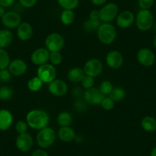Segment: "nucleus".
I'll return each instance as SVG.
<instances>
[{
  "instance_id": "nucleus-27",
  "label": "nucleus",
  "mask_w": 156,
  "mask_h": 156,
  "mask_svg": "<svg viewBox=\"0 0 156 156\" xmlns=\"http://www.w3.org/2000/svg\"><path fill=\"white\" fill-rule=\"evenodd\" d=\"M126 90L123 88L120 87H115L113 88L112 92L109 94V97L112 99L113 101L119 102L123 100L126 97Z\"/></svg>"
},
{
  "instance_id": "nucleus-21",
  "label": "nucleus",
  "mask_w": 156,
  "mask_h": 156,
  "mask_svg": "<svg viewBox=\"0 0 156 156\" xmlns=\"http://www.w3.org/2000/svg\"><path fill=\"white\" fill-rule=\"evenodd\" d=\"M13 41V34L8 28L0 30V48L9 47Z\"/></svg>"
},
{
  "instance_id": "nucleus-3",
  "label": "nucleus",
  "mask_w": 156,
  "mask_h": 156,
  "mask_svg": "<svg viewBox=\"0 0 156 156\" xmlns=\"http://www.w3.org/2000/svg\"><path fill=\"white\" fill-rule=\"evenodd\" d=\"M136 25L141 31H148L154 25V16L148 9H141L135 19Z\"/></svg>"
},
{
  "instance_id": "nucleus-37",
  "label": "nucleus",
  "mask_w": 156,
  "mask_h": 156,
  "mask_svg": "<svg viewBox=\"0 0 156 156\" xmlns=\"http://www.w3.org/2000/svg\"><path fill=\"white\" fill-rule=\"evenodd\" d=\"M12 73L8 68L0 70V82L2 83H8L12 79Z\"/></svg>"
},
{
  "instance_id": "nucleus-33",
  "label": "nucleus",
  "mask_w": 156,
  "mask_h": 156,
  "mask_svg": "<svg viewBox=\"0 0 156 156\" xmlns=\"http://www.w3.org/2000/svg\"><path fill=\"white\" fill-rule=\"evenodd\" d=\"M49 61L50 64L54 66L60 65L63 61V57L61 52H50Z\"/></svg>"
},
{
  "instance_id": "nucleus-2",
  "label": "nucleus",
  "mask_w": 156,
  "mask_h": 156,
  "mask_svg": "<svg viewBox=\"0 0 156 156\" xmlns=\"http://www.w3.org/2000/svg\"><path fill=\"white\" fill-rule=\"evenodd\" d=\"M98 40L105 45H109L115 41L117 31L112 23H102L97 30Z\"/></svg>"
},
{
  "instance_id": "nucleus-18",
  "label": "nucleus",
  "mask_w": 156,
  "mask_h": 156,
  "mask_svg": "<svg viewBox=\"0 0 156 156\" xmlns=\"http://www.w3.org/2000/svg\"><path fill=\"white\" fill-rule=\"evenodd\" d=\"M34 30L30 23L23 22L16 28V34L18 38L22 41H27L32 37Z\"/></svg>"
},
{
  "instance_id": "nucleus-34",
  "label": "nucleus",
  "mask_w": 156,
  "mask_h": 156,
  "mask_svg": "<svg viewBox=\"0 0 156 156\" xmlns=\"http://www.w3.org/2000/svg\"><path fill=\"white\" fill-rule=\"evenodd\" d=\"M94 83H95L94 78L90 76H88V75H85L83 77V79H82L81 81H80L81 87L84 90H88L94 87Z\"/></svg>"
},
{
  "instance_id": "nucleus-14",
  "label": "nucleus",
  "mask_w": 156,
  "mask_h": 156,
  "mask_svg": "<svg viewBox=\"0 0 156 156\" xmlns=\"http://www.w3.org/2000/svg\"><path fill=\"white\" fill-rule=\"evenodd\" d=\"M124 58L119 51L112 50L107 53L106 56V63L108 67L113 70L119 69L122 66Z\"/></svg>"
},
{
  "instance_id": "nucleus-22",
  "label": "nucleus",
  "mask_w": 156,
  "mask_h": 156,
  "mask_svg": "<svg viewBox=\"0 0 156 156\" xmlns=\"http://www.w3.org/2000/svg\"><path fill=\"white\" fill-rule=\"evenodd\" d=\"M84 76V71L80 67H73L67 72V79L73 83H80Z\"/></svg>"
},
{
  "instance_id": "nucleus-7",
  "label": "nucleus",
  "mask_w": 156,
  "mask_h": 156,
  "mask_svg": "<svg viewBox=\"0 0 156 156\" xmlns=\"http://www.w3.org/2000/svg\"><path fill=\"white\" fill-rule=\"evenodd\" d=\"M37 76L44 83H50L56 79L57 70L51 64H42L37 69Z\"/></svg>"
},
{
  "instance_id": "nucleus-5",
  "label": "nucleus",
  "mask_w": 156,
  "mask_h": 156,
  "mask_svg": "<svg viewBox=\"0 0 156 156\" xmlns=\"http://www.w3.org/2000/svg\"><path fill=\"white\" fill-rule=\"evenodd\" d=\"M119 14V6L115 2H107L100 9V20L103 23H111Z\"/></svg>"
},
{
  "instance_id": "nucleus-30",
  "label": "nucleus",
  "mask_w": 156,
  "mask_h": 156,
  "mask_svg": "<svg viewBox=\"0 0 156 156\" xmlns=\"http://www.w3.org/2000/svg\"><path fill=\"white\" fill-rule=\"evenodd\" d=\"M14 95V90L9 86L0 87V100L6 101L12 98Z\"/></svg>"
},
{
  "instance_id": "nucleus-8",
  "label": "nucleus",
  "mask_w": 156,
  "mask_h": 156,
  "mask_svg": "<svg viewBox=\"0 0 156 156\" xmlns=\"http://www.w3.org/2000/svg\"><path fill=\"white\" fill-rule=\"evenodd\" d=\"M83 70L85 75H88L95 78L102 73L103 70V64L98 58H91L85 62Z\"/></svg>"
},
{
  "instance_id": "nucleus-43",
  "label": "nucleus",
  "mask_w": 156,
  "mask_h": 156,
  "mask_svg": "<svg viewBox=\"0 0 156 156\" xmlns=\"http://www.w3.org/2000/svg\"><path fill=\"white\" fill-rule=\"evenodd\" d=\"M108 0H90L93 5L96 6H103L106 3H107Z\"/></svg>"
},
{
  "instance_id": "nucleus-9",
  "label": "nucleus",
  "mask_w": 156,
  "mask_h": 156,
  "mask_svg": "<svg viewBox=\"0 0 156 156\" xmlns=\"http://www.w3.org/2000/svg\"><path fill=\"white\" fill-rule=\"evenodd\" d=\"M136 59L142 66L149 67L154 64L156 57L151 49L148 48H142L138 51L136 54Z\"/></svg>"
},
{
  "instance_id": "nucleus-32",
  "label": "nucleus",
  "mask_w": 156,
  "mask_h": 156,
  "mask_svg": "<svg viewBox=\"0 0 156 156\" xmlns=\"http://www.w3.org/2000/svg\"><path fill=\"white\" fill-rule=\"evenodd\" d=\"M113 88V85L109 80H104V81H103L100 83V87H99V90H100V92L104 96L109 95V94L112 92Z\"/></svg>"
},
{
  "instance_id": "nucleus-25",
  "label": "nucleus",
  "mask_w": 156,
  "mask_h": 156,
  "mask_svg": "<svg viewBox=\"0 0 156 156\" xmlns=\"http://www.w3.org/2000/svg\"><path fill=\"white\" fill-rule=\"evenodd\" d=\"M60 19L63 25L68 26L73 24L75 19V14L73 12V10L64 9L60 16Z\"/></svg>"
},
{
  "instance_id": "nucleus-39",
  "label": "nucleus",
  "mask_w": 156,
  "mask_h": 156,
  "mask_svg": "<svg viewBox=\"0 0 156 156\" xmlns=\"http://www.w3.org/2000/svg\"><path fill=\"white\" fill-rule=\"evenodd\" d=\"M37 0H19V2L22 6L26 9L33 8L37 3Z\"/></svg>"
},
{
  "instance_id": "nucleus-40",
  "label": "nucleus",
  "mask_w": 156,
  "mask_h": 156,
  "mask_svg": "<svg viewBox=\"0 0 156 156\" xmlns=\"http://www.w3.org/2000/svg\"><path fill=\"white\" fill-rule=\"evenodd\" d=\"M31 156H49L48 153L43 148H38V149L34 150L31 154Z\"/></svg>"
},
{
  "instance_id": "nucleus-4",
  "label": "nucleus",
  "mask_w": 156,
  "mask_h": 156,
  "mask_svg": "<svg viewBox=\"0 0 156 156\" xmlns=\"http://www.w3.org/2000/svg\"><path fill=\"white\" fill-rule=\"evenodd\" d=\"M56 139V134L55 130L51 127H45L39 130L36 136V142L41 148H48L55 143Z\"/></svg>"
},
{
  "instance_id": "nucleus-10",
  "label": "nucleus",
  "mask_w": 156,
  "mask_h": 156,
  "mask_svg": "<svg viewBox=\"0 0 156 156\" xmlns=\"http://www.w3.org/2000/svg\"><path fill=\"white\" fill-rule=\"evenodd\" d=\"M1 22L5 28L16 29L22 23V17L18 12L14 11H8L1 19Z\"/></svg>"
},
{
  "instance_id": "nucleus-1",
  "label": "nucleus",
  "mask_w": 156,
  "mask_h": 156,
  "mask_svg": "<svg viewBox=\"0 0 156 156\" xmlns=\"http://www.w3.org/2000/svg\"><path fill=\"white\" fill-rule=\"evenodd\" d=\"M26 122L29 128L39 131L48 126L50 115L44 109H31L27 113Z\"/></svg>"
},
{
  "instance_id": "nucleus-44",
  "label": "nucleus",
  "mask_w": 156,
  "mask_h": 156,
  "mask_svg": "<svg viewBox=\"0 0 156 156\" xmlns=\"http://www.w3.org/2000/svg\"><path fill=\"white\" fill-rule=\"evenodd\" d=\"M5 12H6V11H5V8H4V7L2 6V5H0V19H2V16L5 15Z\"/></svg>"
},
{
  "instance_id": "nucleus-28",
  "label": "nucleus",
  "mask_w": 156,
  "mask_h": 156,
  "mask_svg": "<svg viewBox=\"0 0 156 156\" xmlns=\"http://www.w3.org/2000/svg\"><path fill=\"white\" fill-rule=\"evenodd\" d=\"M57 2L63 9L74 10L77 8L80 0H57Z\"/></svg>"
},
{
  "instance_id": "nucleus-29",
  "label": "nucleus",
  "mask_w": 156,
  "mask_h": 156,
  "mask_svg": "<svg viewBox=\"0 0 156 156\" xmlns=\"http://www.w3.org/2000/svg\"><path fill=\"white\" fill-rule=\"evenodd\" d=\"M11 61L9 54L5 48H0V70L8 68Z\"/></svg>"
},
{
  "instance_id": "nucleus-23",
  "label": "nucleus",
  "mask_w": 156,
  "mask_h": 156,
  "mask_svg": "<svg viewBox=\"0 0 156 156\" xmlns=\"http://www.w3.org/2000/svg\"><path fill=\"white\" fill-rule=\"evenodd\" d=\"M141 126L147 133H153L156 130V119L151 115L143 117L141 121Z\"/></svg>"
},
{
  "instance_id": "nucleus-47",
  "label": "nucleus",
  "mask_w": 156,
  "mask_h": 156,
  "mask_svg": "<svg viewBox=\"0 0 156 156\" xmlns=\"http://www.w3.org/2000/svg\"><path fill=\"white\" fill-rule=\"evenodd\" d=\"M155 9H156V2H155Z\"/></svg>"
},
{
  "instance_id": "nucleus-16",
  "label": "nucleus",
  "mask_w": 156,
  "mask_h": 156,
  "mask_svg": "<svg viewBox=\"0 0 156 156\" xmlns=\"http://www.w3.org/2000/svg\"><path fill=\"white\" fill-rule=\"evenodd\" d=\"M135 16L134 13L129 10H124V11L119 12L115 19L117 26L121 28H128L133 25L134 23Z\"/></svg>"
},
{
  "instance_id": "nucleus-31",
  "label": "nucleus",
  "mask_w": 156,
  "mask_h": 156,
  "mask_svg": "<svg viewBox=\"0 0 156 156\" xmlns=\"http://www.w3.org/2000/svg\"><path fill=\"white\" fill-rule=\"evenodd\" d=\"M102 22L100 20H94V19H88L83 24V28L87 31H97Z\"/></svg>"
},
{
  "instance_id": "nucleus-26",
  "label": "nucleus",
  "mask_w": 156,
  "mask_h": 156,
  "mask_svg": "<svg viewBox=\"0 0 156 156\" xmlns=\"http://www.w3.org/2000/svg\"><path fill=\"white\" fill-rule=\"evenodd\" d=\"M44 83L37 76L31 77L27 83L28 90L31 92H38L43 87Z\"/></svg>"
},
{
  "instance_id": "nucleus-41",
  "label": "nucleus",
  "mask_w": 156,
  "mask_h": 156,
  "mask_svg": "<svg viewBox=\"0 0 156 156\" xmlns=\"http://www.w3.org/2000/svg\"><path fill=\"white\" fill-rule=\"evenodd\" d=\"M89 19H94V20H100V10H92L89 14Z\"/></svg>"
},
{
  "instance_id": "nucleus-6",
  "label": "nucleus",
  "mask_w": 156,
  "mask_h": 156,
  "mask_svg": "<svg viewBox=\"0 0 156 156\" xmlns=\"http://www.w3.org/2000/svg\"><path fill=\"white\" fill-rule=\"evenodd\" d=\"M64 37L58 32L49 34L44 41L45 48L50 52H60L64 48Z\"/></svg>"
},
{
  "instance_id": "nucleus-15",
  "label": "nucleus",
  "mask_w": 156,
  "mask_h": 156,
  "mask_svg": "<svg viewBox=\"0 0 156 156\" xmlns=\"http://www.w3.org/2000/svg\"><path fill=\"white\" fill-rule=\"evenodd\" d=\"M50 51L46 48H38L31 55V61L36 66H41L47 64L49 61Z\"/></svg>"
},
{
  "instance_id": "nucleus-42",
  "label": "nucleus",
  "mask_w": 156,
  "mask_h": 156,
  "mask_svg": "<svg viewBox=\"0 0 156 156\" xmlns=\"http://www.w3.org/2000/svg\"><path fill=\"white\" fill-rule=\"evenodd\" d=\"M16 0H0V5L4 8H9L15 3Z\"/></svg>"
},
{
  "instance_id": "nucleus-13",
  "label": "nucleus",
  "mask_w": 156,
  "mask_h": 156,
  "mask_svg": "<svg viewBox=\"0 0 156 156\" xmlns=\"http://www.w3.org/2000/svg\"><path fill=\"white\" fill-rule=\"evenodd\" d=\"M48 89L52 96L56 97H63L68 92V86L65 81L61 79H55L48 83Z\"/></svg>"
},
{
  "instance_id": "nucleus-45",
  "label": "nucleus",
  "mask_w": 156,
  "mask_h": 156,
  "mask_svg": "<svg viewBox=\"0 0 156 156\" xmlns=\"http://www.w3.org/2000/svg\"><path fill=\"white\" fill-rule=\"evenodd\" d=\"M150 156H156V147H154V148L151 150Z\"/></svg>"
},
{
  "instance_id": "nucleus-12",
  "label": "nucleus",
  "mask_w": 156,
  "mask_h": 156,
  "mask_svg": "<svg viewBox=\"0 0 156 156\" xmlns=\"http://www.w3.org/2000/svg\"><path fill=\"white\" fill-rule=\"evenodd\" d=\"M106 96L103 95L99 88L92 87L90 89L85 90L83 93V100L85 103H88L93 106H97V105H100L102 100Z\"/></svg>"
},
{
  "instance_id": "nucleus-46",
  "label": "nucleus",
  "mask_w": 156,
  "mask_h": 156,
  "mask_svg": "<svg viewBox=\"0 0 156 156\" xmlns=\"http://www.w3.org/2000/svg\"><path fill=\"white\" fill-rule=\"evenodd\" d=\"M153 45H154V47L155 48V49H156V34L154 35V39H153Z\"/></svg>"
},
{
  "instance_id": "nucleus-35",
  "label": "nucleus",
  "mask_w": 156,
  "mask_h": 156,
  "mask_svg": "<svg viewBox=\"0 0 156 156\" xmlns=\"http://www.w3.org/2000/svg\"><path fill=\"white\" fill-rule=\"evenodd\" d=\"M100 106L105 110L110 111L115 106V101H113L109 97H105L103 98V100H102L101 103H100Z\"/></svg>"
},
{
  "instance_id": "nucleus-17",
  "label": "nucleus",
  "mask_w": 156,
  "mask_h": 156,
  "mask_svg": "<svg viewBox=\"0 0 156 156\" xmlns=\"http://www.w3.org/2000/svg\"><path fill=\"white\" fill-rule=\"evenodd\" d=\"M8 69L12 75L20 76L26 73L28 70V65L24 60L21 58H16L10 61Z\"/></svg>"
},
{
  "instance_id": "nucleus-24",
  "label": "nucleus",
  "mask_w": 156,
  "mask_h": 156,
  "mask_svg": "<svg viewBox=\"0 0 156 156\" xmlns=\"http://www.w3.org/2000/svg\"><path fill=\"white\" fill-rule=\"evenodd\" d=\"M73 122L71 114L67 111H63L58 114L57 117V122L61 127L70 126Z\"/></svg>"
},
{
  "instance_id": "nucleus-11",
  "label": "nucleus",
  "mask_w": 156,
  "mask_h": 156,
  "mask_svg": "<svg viewBox=\"0 0 156 156\" xmlns=\"http://www.w3.org/2000/svg\"><path fill=\"white\" fill-rule=\"evenodd\" d=\"M34 145V139L31 134L28 133L18 135L16 139V146L22 152H28L32 148Z\"/></svg>"
},
{
  "instance_id": "nucleus-36",
  "label": "nucleus",
  "mask_w": 156,
  "mask_h": 156,
  "mask_svg": "<svg viewBox=\"0 0 156 156\" xmlns=\"http://www.w3.org/2000/svg\"><path fill=\"white\" fill-rule=\"evenodd\" d=\"M28 127L29 126H28L26 121L24 120H19L16 123V126H15L16 131L17 132V133H19V134L27 133Z\"/></svg>"
},
{
  "instance_id": "nucleus-20",
  "label": "nucleus",
  "mask_w": 156,
  "mask_h": 156,
  "mask_svg": "<svg viewBox=\"0 0 156 156\" xmlns=\"http://www.w3.org/2000/svg\"><path fill=\"white\" fill-rule=\"evenodd\" d=\"M58 137L62 142H70L73 141L76 137V133L74 130L70 126L61 127L58 130Z\"/></svg>"
},
{
  "instance_id": "nucleus-19",
  "label": "nucleus",
  "mask_w": 156,
  "mask_h": 156,
  "mask_svg": "<svg viewBox=\"0 0 156 156\" xmlns=\"http://www.w3.org/2000/svg\"><path fill=\"white\" fill-rule=\"evenodd\" d=\"M14 121L12 113L6 109H0V131H7L11 128Z\"/></svg>"
},
{
  "instance_id": "nucleus-38",
  "label": "nucleus",
  "mask_w": 156,
  "mask_h": 156,
  "mask_svg": "<svg viewBox=\"0 0 156 156\" xmlns=\"http://www.w3.org/2000/svg\"><path fill=\"white\" fill-rule=\"evenodd\" d=\"M154 0H138V5L141 9H148L154 5Z\"/></svg>"
},
{
  "instance_id": "nucleus-48",
  "label": "nucleus",
  "mask_w": 156,
  "mask_h": 156,
  "mask_svg": "<svg viewBox=\"0 0 156 156\" xmlns=\"http://www.w3.org/2000/svg\"><path fill=\"white\" fill-rule=\"evenodd\" d=\"M0 83H1V82H0Z\"/></svg>"
}]
</instances>
